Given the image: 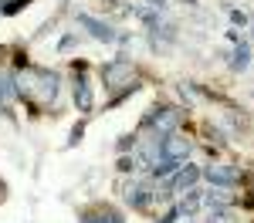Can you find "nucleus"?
Returning a JSON list of instances; mask_svg holds the SVG:
<instances>
[{"label":"nucleus","instance_id":"7","mask_svg":"<svg viewBox=\"0 0 254 223\" xmlns=\"http://www.w3.org/2000/svg\"><path fill=\"white\" fill-rule=\"evenodd\" d=\"M78 223H126L119 210H109V206H95V210H85L78 217Z\"/></svg>","mask_w":254,"mask_h":223},{"label":"nucleus","instance_id":"6","mask_svg":"<svg viewBox=\"0 0 254 223\" xmlns=\"http://www.w3.org/2000/svg\"><path fill=\"white\" fill-rule=\"evenodd\" d=\"M180 196H183V200L176 203V213H180V217H193L196 210L203 206V189H196V186H190V189L180 193Z\"/></svg>","mask_w":254,"mask_h":223},{"label":"nucleus","instance_id":"10","mask_svg":"<svg viewBox=\"0 0 254 223\" xmlns=\"http://www.w3.org/2000/svg\"><path fill=\"white\" fill-rule=\"evenodd\" d=\"M149 200H153V196H149V189H146V186H129V189H126V203H129V206H136V210L149 206Z\"/></svg>","mask_w":254,"mask_h":223},{"label":"nucleus","instance_id":"15","mask_svg":"<svg viewBox=\"0 0 254 223\" xmlns=\"http://www.w3.org/2000/svg\"><path fill=\"white\" fill-rule=\"evenodd\" d=\"M81 135H85V125H75V129H71V139H68V145H78Z\"/></svg>","mask_w":254,"mask_h":223},{"label":"nucleus","instance_id":"12","mask_svg":"<svg viewBox=\"0 0 254 223\" xmlns=\"http://www.w3.org/2000/svg\"><path fill=\"white\" fill-rule=\"evenodd\" d=\"M207 223H231V213H227V210H210Z\"/></svg>","mask_w":254,"mask_h":223},{"label":"nucleus","instance_id":"4","mask_svg":"<svg viewBox=\"0 0 254 223\" xmlns=\"http://www.w3.org/2000/svg\"><path fill=\"white\" fill-rule=\"evenodd\" d=\"M190 149H193V142L183 139V135H176V132H170V135H163L159 139V156H166V159H190Z\"/></svg>","mask_w":254,"mask_h":223},{"label":"nucleus","instance_id":"8","mask_svg":"<svg viewBox=\"0 0 254 223\" xmlns=\"http://www.w3.org/2000/svg\"><path fill=\"white\" fill-rule=\"evenodd\" d=\"M234 203V196L227 193V186H210V189H203V206H210V210H227Z\"/></svg>","mask_w":254,"mask_h":223},{"label":"nucleus","instance_id":"18","mask_svg":"<svg viewBox=\"0 0 254 223\" xmlns=\"http://www.w3.org/2000/svg\"><path fill=\"white\" fill-rule=\"evenodd\" d=\"M176 220H180V213H176V206H173V210H170L163 220H156V223H176Z\"/></svg>","mask_w":254,"mask_h":223},{"label":"nucleus","instance_id":"1","mask_svg":"<svg viewBox=\"0 0 254 223\" xmlns=\"http://www.w3.org/2000/svg\"><path fill=\"white\" fill-rule=\"evenodd\" d=\"M180 119H183V112H180V108H170V105H166V108H153V112H146L142 125H146V129H156V135L163 139V135L176 132Z\"/></svg>","mask_w":254,"mask_h":223},{"label":"nucleus","instance_id":"2","mask_svg":"<svg viewBox=\"0 0 254 223\" xmlns=\"http://www.w3.org/2000/svg\"><path fill=\"white\" fill-rule=\"evenodd\" d=\"M102 78H105V88H122V85H136V68L129 58H116L112 64L102 68Z\"/></svg>","mask_w":254,"mask_h":223},{"label":"nucleus","instance_id":"14","mask_svg":"<svg viewBox=\"0 0 254 223\" xmlns=\"http://www.w3.org/2000/svg\"><path fill=\"white\" fill-rule=\"evenodd\" d=\"M132 145H136V135H122V139H119V152H129Z\"/></svg>","mask_w":254,"mask_h":223},{"label":"nucleus","instance_id":"16","mask_svg":"<svg viewBox=\"0 0 254 223\" xmlns=\"http://www.w3.org/2000/svg\"><path fill=\"white\" fill-rule=\"evenodd\" d=\"M231 20L241 27V24H248V14H244V10H231Z\"/></svg>","mask_w":254,"mask_h":223},{"label":"nucleus","instance_id":"3","mask_svg":"<svg viewBox=\"0 0 254 223\" xmlns=\"http://www.w3.org/2000/svg\"><path fill=\"white\" fill-rule=\"evenodd\" d=\"M200 176L210 182V186H227V189H231V186H237V182H241V169L227 166V162H214V166H207Z\"/></svg>","mask_w":254,"mask_h":223},{"label":"nucleus","instance_id":"9","mask_svg":"<svg viewBox=\"0 0 254 223\" xmlns=\"http://www.w3.org/2000/svg\"><path fill=\"white\" fill-rule=\"evenodd\" d=\"M75 105H78V112L85 115V112H92V85L85 78L75 81Z\"/></svg>","mask_w":254,"mask_h":223},{"label":"nucleus","instance_id":"17","mask_svg":"<svg viewBox=\"0 0 254 223\" xmlns=\"http://www.w3.org/2000/svg\"><path fill=\"white\" fill-rule=\"evenodd\" d=\"M119 169H122V173H132V169H136V162H132V159H126V156H122V159H119Z\"/></svg>","mask_w":254,"mask_h":223},{"label":"nucleus","instance_id":"5","mask_svg":"<svg viewBox=\"0 0 254 223\" xmlns=\"http://www.w3.org/2000/svg\"><path fill=\"white\" fill-rule=\"evenodd\" d=\"M78 24L92 34L95 41H102V44H112V41H119V34L105 24V20H98V17H92V14H78Z\"/></svg>","mask_w":254,"mask_h":223},{"label":"nucleus","instance_id":"13","mask_svg":"<svg viewBox=\"0 0 254 223\" xmlns=\"http://www.w3.org/2000/svg\"><path fill=\"white\" fill-rule=\"evenodd\" d=\"M27 7V0H10L7 7H3V14H17V10H24Z\"/></svg>","mask_w":254,"mask_h":223},{"label":"nucleus","instance_id":"19","mask_svg":"<svg viewBox=\"0 0 254 223\" xmlns=\"http://www.w3.org/2000/svg\"><path fill=\"white\" fill-rule=\"evenodd\" d=\"M149 7H153V10H166L170 3H166V0H149Z\"/></svg>","mask_w":254,"mask_h":223},{"label":"nucleus","instance_id":"11","mask_svg":"<svg viewBox=\"0 0 254 223\" xmlns=\"http://www.w3.org/2000/svg\"><path fill=\"white\" fill-rule=\"evenodd\" d=\"M251 64V44L248 41H237V51H234V58H231V68L234 71H244Z\"/></svg>","mask_w":254,"mask_h":223}]
</instances>
